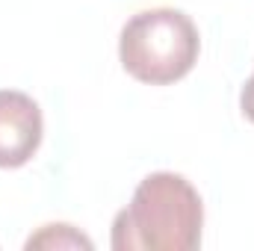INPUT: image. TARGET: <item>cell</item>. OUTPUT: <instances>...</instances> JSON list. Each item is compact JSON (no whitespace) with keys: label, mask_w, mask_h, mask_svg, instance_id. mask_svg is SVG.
I'll return each instance as SVG.
<instances>
[{"label":"cell","mask_w":254,"mask_h":251,"mask_svg":"<svg viewBox=\"0 0 254 251\" xmlns=\"http://www.w3.org/2000/svg\"><path fill=\"white\" fill-rule=\"evenodd\" d=\"M201 54L198 27L187 12L157 6L136 12L119 36V60L145 86H172L190 74Z\"/></svg>","instance_id":"2"},{"label":"cell","mask_w":254,"mask_h":251,"mask_svg":"<svg viewBox=\"0 0 254 251\" xmlns=\"http://www.w3.org/2000/svg\"><path fill=\"white\" fill-rule=\"evenodd\" d=\"M240 110H243V116L254 125V74L246 80V86L240 92Z\"/></svg>","instance_id":"5"},{"label":"cell","mask_w":254,"mask_h":251,"mask_svg":"<svg viewBox=\"0 0 254 251\" xmlns=\"http://www.w3.org/2000/svg\"><path fill=\"white\" fill-rule=\"evenodd\" d=\"M204 231V201L184 175L154 172L113 219L116 251H195Z\"/></svg>","instance_id":"1"},{"label":"cell","mask_w":254,"mask_h":251,"mask_svg":"<svg viewBox=\"0 0 254 251\" xmlns=\"http://www.w3.org/2000/svg\"><path fill=\"white\" fill-rule=\"evenodd\" d=\"M27 249H92V240L80 234L74 225H42L30 240Z\"/></svg>","instance_id":"4"},{"label":"cell","mask_w":254,"mask_h":251,"mask_svg":"<svg viewBox=\"0 0 254 251\" xmlns=\"http://www.w3.org/2000/svg\"><path fill=\"white\" fill-rule=\"evenodd\" d=\"M45 136L39 104L18 89H0V169L27 166Z\"/></svg>","instance_id":"3"}]
</instances>
